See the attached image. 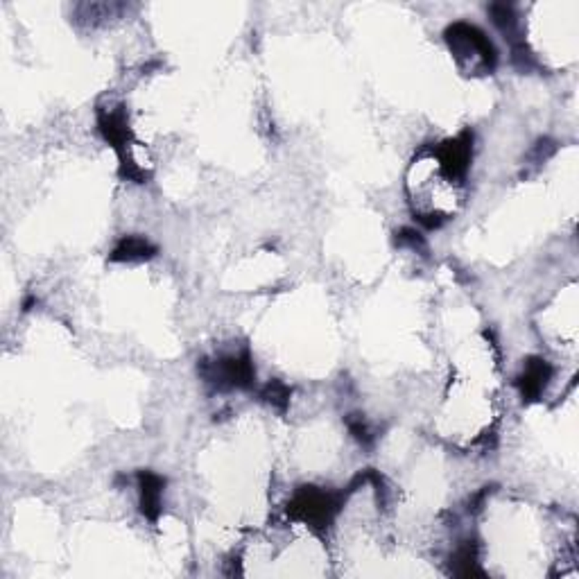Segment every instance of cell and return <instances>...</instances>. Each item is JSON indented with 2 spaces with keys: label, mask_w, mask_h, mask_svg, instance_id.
<instances>
[{
  "label": "cell",
  "mask_w": 579,
  "mask_h": 579,
  "mask_svg": "<svg viewBox=\"0 0 579 579\" xmlns=\"http://www.w3.org/2000/svg\"><path fill=\"white\" fill-rule=\"evenodd\" d=\"M550 380V367L545 364L543 360H532L528 364V369H525L523 373V394H528V396H536V394H541L543 387L548 385Z\"/></svg>",
  "instance_id": "obj_1"
},
{
  "label": "cell",
  "mask_w": 579,
  "mask_h": 579,
  "mask_svg": "<svg viewBox=\"0 0 579 579\" xmlns=\"http://www.w3.org/2000/svg\"><path fill=\"white\" fill-rule=\"evenodd\" d=\"M149 251V244L145 240L130 238L116 249V259H145Z\"/></svg>",
  "instance_id": "obj_3"
},
{
  "label": "cell",
  "mask_w": 579,
  "mask_h": 579,
  "mask_svg": "<svg viewBox=\"0 0 579 579\" xmlns=\"http://www.w3.org/2000/svg\"><path fill=\"white\" fill-rule=\"evenodd\" d=\"M161 502V480L154 475H145L143 478V509L154 516V511L158 509Z\"/></svg>",
  "instance_id": "obj_2"
}]
</instances>
